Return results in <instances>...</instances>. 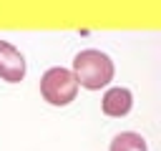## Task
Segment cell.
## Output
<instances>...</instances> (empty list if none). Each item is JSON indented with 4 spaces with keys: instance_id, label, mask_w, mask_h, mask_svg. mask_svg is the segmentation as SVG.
Listing matches in <instances>:
<instances>
[{
    "instance_id": "cell-5",
    "label": "cell",
    "mask_w": 161,
    "mask_h": 151,
    "mask_svg": "<svg viewBox=\"0 0 161 151\" xmlns=\"http://www.w3.org/2000/svg\"><path fill=\"white\" fill-rule=\"evenodd\" d=\"M108 151H148V141L136 131H121L111 138Z\"/></svg>"
},
{
    "instance_id": "cell-1",
    "label": "cell",
    "mask_w": 161,
    "mask_h": 151,
    "mask_svg": "<svg viewBox=\"0 0 161 151\" xmlns=\"http://www.w3.org/2000/svg\"><path fill=\"white\" fill-rule=\"evenodd\" d=\"M75 81H78V88H86V91H101V88H108L113 76H116V65L111 60L108 53L98 50V48H86V50H78L73 55V65H70Z\"/></svg>"
},
{
    "instance_id": "cell-3",
    "label": "cell",
    "mask_w": 161,
    "mask_h": 151,
    "mask_svg": "<svg viewBox=\"0 0 161 151\" xmlns=\"http://www.w3.org/2000/svg\"><path fill=\"white\" fill-rule=\"evenodd\" d=\"M28 73L25 55L8 40H0V81L5 83H20Z\"/></svg>"
},
{
    "instance_id": "cell-4",
    "label": "cell",
    "mask_w": 161,
    "mask_h": 151,
    "mask_svg": "<svg viewBox=\"0 0 161 151\" xmlns=\"http://www.w3.org/2000/svg\"><path fill=\"white\" fill-rule=\"evenodd\" d=\"M133 108V93L123 86H108L101 96V111L108 118H123Z\"/></svg>"
},
{
    "instance_id": "cell-2",
    "label": "cell",
    "mask_w": 161,
    "mask_h": 151,
    "mask_svg": "<svg viewBox=\"0 0 161 151\" xmlns=\"http://www.w3.org/2000/svg\"><path fill=\"white\" fill-rule=\"evenodd\" d=\"M40 96L48 106H55V108L70 106L78 96V81H75L73 70L63 68V65L48 68L40 76Z\"/></svg>"
}]
</instances>
